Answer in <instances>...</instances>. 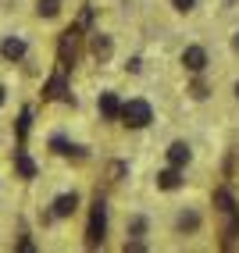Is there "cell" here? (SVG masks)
Segmentation results:
<instances>
[{
  "label": "cell",
  "mask_w": 239,
  "mask_h": 253,
  "mask_svg": "<svg viewBox=\"0 0 239 253\" xmlns=\"http://www.w3.org/2000/svg\"><path fill=\"white\" fill-rule=\"evenodd\" d=\"M153 122V107L146 104L143 96H132V100H125L122 104V125H129V128H146Z\"/></svg>",
  "instance_id": "6da1fadb"
},
{
  "label": "cell",
  "mask_w": 239,
  "mask_h": 253,
  "mask_svg": "<svg viewBox=\"0 0 239 253\" xmlns=\"http://www.w3.org/2000/svg\"><path fill=\"white\" fill-rule=\"evenodd\" d=\"M104 235H107V207H104V200H96L93 211H90L86 243H90V246H104Z\"/></svg>",
  "instance_id": "7a4b0ae2"
},
{
  "label": "cell",
  "mask_w": 239,
  "mask_h": 253,
  "mask_svg": "<svg viewBox=\"0 0 239 253\" xmlns=\"http://www.w3.org/2000/svg\"><path fill=\"white\" fill-rule=\"evenodd\" d=\"M182 68L193 72V75H200L203 68H207V50H203L200 43H190V46L182 50Z\"/></svg>",
  "instance_id": "3957f363"
},
{
  "label": "cell",
  "mask_w": 239,
  "mask_h": 253,
  "mask_svg": "<svg viewBox=\"0 0 239 253\" xmlns=\"http://www.w3.org/2000/svg\"><path fill=\"white\" fill-rule=\"evenodd\" d=\"M203 228V217H200V211H193V207H182L179 211V217H175V232L179 235H196Z\"/></svg>",
  "instance_id": "277c9868"
},
{
  "label": "cell",
  "mask_w": 239,
  "mask_h": 253,
  "mask_svg": "<svg viewBox=\"0 0 239 253\" xmlns=\"http://www.w3.org/2000/svg\"><path fill=\"white\" fill-rule=\"evenodd\" d=\"M79 211V193H61L54 204H50V214L54 217H72Z\"/></svg>",
  "instance_id": "5b68a950"
},
{
  "label": "cell",
  "mask_w": 239,
  "mask_h": 253,
  "mask_svg": "<svg viewBox=\"0 0 239 253\" xmlns=\"http://www.w3.org/2000/svg\"><path fill=\"white\" fill-rule=\"evenodd\" d=\"M186 178H182V168H175V164H168L164 171H157V189H164V193H172V189H179Z\"/></svg>",
  "instance_id": "8992f818"
},
{
  "label": "cell",
  "mask_w": 239,
  "mask_h": 253,
  "mask_svg": "<svg viewBox=\"0 0 239 253\" xmlns=\"http://www.w3.org/2000/svg\"><path fill=\"white\" fill-rule=\"evenodd\" d=\"M96 107H100V114H104L107 122H118V118H122V100H118L114 93H100Z\"/></svg>",
  "instance_id": "52a82bcc"
},
{
  "label": "cell",
  "mask_w": 239,
  "mask_h": 253,
  "mask_svg": "<svg viewBox=\"0 0 239 253\" xmlns=\"http://www.w3.org/2000/svg\"><path fill=\"white\" fill-rule=\"evenodd\" d=\"M75 50H79V29H68L61 36V68H68V61H75Z\"/></svg>",
  "instance_id": "ba28073f"
},
{
  "label": "cell",
  "mask_w": 239,
  "mask_h": 253,
  "mask_svg": "<svg viewBox=\"0 0 239 253\" xmlns=\"http://www.w3.org/2000/svg\"><path fill=\"white\" fill-rule=\"evenodd\" d=\"M190 161H193V150H190V143L175 139L172 146H168V164H175V168H186Z\"/></svg>",
  "instance_id": "9c48e42d"
},
{
  "label": "cell",
  "mask_w": 239,
  "mask_h": 253,
  "mask_svg": "<svg viewBox=\"0 0 239 253\" xmlns=\"http://www.w3.org/2000/svg\"><path fill=\"white\" fill-rule=\"evenodd\" d=\"M90 50H93V57H96V61H111V54H114V43H111V36H104V32H93Z\"/></svg>",
  "instance_id": "30bf717a"
},
{
  "label": "cell",
  "mask_w": 239,
  "mask_h": 253,
  "mask_svg": "<svg viewBox=\"0 0 239 253\" xmlns=\"http://www.w3.org/2000/svg\"><path fill=\"white\" fill-rule=\"evenodd\" d=\"M0 54H4L7 61H22L25 57V40H18V36L4 40V43H0Z\"/></svg>",
  "instance_id": "8fae6325"
},
{
  "label": "cell",
  "mask_w": 239,
  "mask_h": 253,
  "mask_svg": "<svg viewBox=\"0 0 239 253\" xmlns=\"http://www.w3.org/2000/svg\"><path fill=\"white\" fill-rule=\"evenodd\" d=\"M14 168H18L22 178H36V164H32V157L25 154V150H18V154H14Z\"/></svg>",
  "instance_id": "7c38bea8"
},
{
  "label": "cell",
  "mask_w": 239,
  "mask_h": 253,
  "mask_svg": "<svg viewBox=\"0 0 239 253\" xmlns=\"http://www.w3.org/2000/svg\"><path fill=\"white\" fill-rule=\"evenodd\" d=\"M50 150H54V154H61V157H82V150L79 146H72V143H68L64 136H54V139H50Z\"/></svg>",
  "instance_id": "4fadbf2b"
},
{
  "label": "cell",
  "mask_w": 239,
  "mask_h": 253,
  "mask_svg": "<svg viewBox=\"0 0 239 253\" xmlns=\"http://www.w3.org/2000/svg\"><path fill=\"white\" fill-rule=\"evenodd\" d=\"M146 228H150V225H146V217H143V214L129 217V225H125V232L132 235V239H143V235H146Z\"/></svg>",
  "instance_id": "5bb4252c"
},
{
  "label": "cell",
  "mask_w": 239,
  "mask_h": 253,
  "mask_svg": "<svg viewBox=\"0 0 239 253\" xmlns=\"http://www.w3.org/2000/svg\"><path fill=\"white\" fill-rule=\"evenodd\" d=\"M214 204H218L221 214H236V204H232V193H229V189H218V193H214Z\"/></svg>",
  "instance_id": "9a60e30c"
},
{
  "label": "cell",
  "mask_w": 239,
  "mask_h": 253,
  "mask_svg": "<svg viewBox=\"0 0 239 253\" xmlns=\"http://www.w3.org/2000/svg\"><path fill=\"white\" fill-rule=\"evenodd\" d=\"M47 96H50V100L64 96V75H54V79H50V86H47Z\"/></svg>",
  "instance_id": "2e32d148"
},
{
  "label": "cell",
  "mask_w": 239,
  "mask_h": 253,
  "mask_svg": "<svg viewBox=\"0 0 239 253\" xmlns=\"http://www.w3.org/2000/svg\"><path fill=\"white\" fill-rule=\"evenodd\" d=\"M172 7H175L179 14H190V11L196 7V0H172Z\"/></svg>",
  "instance_id": "e0dca14e"
},
{
  "label": "cell",
  "mask_w": 239,
  "mask_h": 253,
  "mask_svg": "<svg viewBox=\"0 0 239 253\" xmlns=\"http://www.w3.org/2000/svg\"><path fill=\"white\" fill-rule=\"evenodd\" d=\"M190 93H193V96H196V100H203V96H207V86H203V82H196V86H193V89H190Z\"/></svg>",
  "instance_id": "ac0fdd59"
},
{
  "label": "cell",
  "mask_w": 239,
  "mask_h": 253,
  "mask_svg": "<svg viewBox=\"0 0 239 253\" xmlns=\"http://www.w3.org/2000/svg\"><path fill=\"white\" fill-rule=\"evenodd\" d=\"M29 132V111H22V122H18V136H25Z\"/></svg>",
  "instance_id": "d6986e66"
},
{
  "label": "cell",
  "mask_w": 239,
  "mask_h": 253,
  "mask_svg": "<svg viewBox=\"0 0 239 253\" xmlns=\"http://www.w3.org/2000/svg\"><path fill=\"white\" fill-rule=\"evenodd\" d=\"M122 171H125V164H111V171H107L111 182H118V175H122Z\"/></svg>",
  "instance_id": "ffe728a7"
},
{
  "label": "cell",
  "mask_w": 239,
  "mask_h": 253,
  "mask_svg": "<svg viewBox=\"0 0 239 253\" xmlns=\"http://www.w3.org/2000/svg\"><path fill=\"white\" fill-rule=\"evenodd\" d=\"M232 50H236V54H239V32H236V36H232Z\"/></svg>",
  "instance_id": "44dd1931"
},
{
  "label": "cell",
  "mask_w": 239,
  "mask_h": 253,
  "mask_svg": "<svg viewBox=\"0 0 239 253\" xmlns=\"http://www.w3.org/2000/svg\"><path fill=\"white\" fill-rule=\"evenodd\" d=\"M4 100H7V89H4V86H0V107H4Z\"/></svg>",
  "instance_id": "7402d4cb"
},
{
  "label": "cell",
  "mask_w": 239,
  "mask_h": 253,
  "mask_svg": "<svg viewBox=\"0 0 239 253\" xmlns=\"http://www.w3.org/2000/svg\"><path fill=\"white\" fill-rule=\"evenodd\" d=\"M236 100H239V79H236Z\"/></svg>",
  "instance_id": "603a6c76"
}]
</instances>
